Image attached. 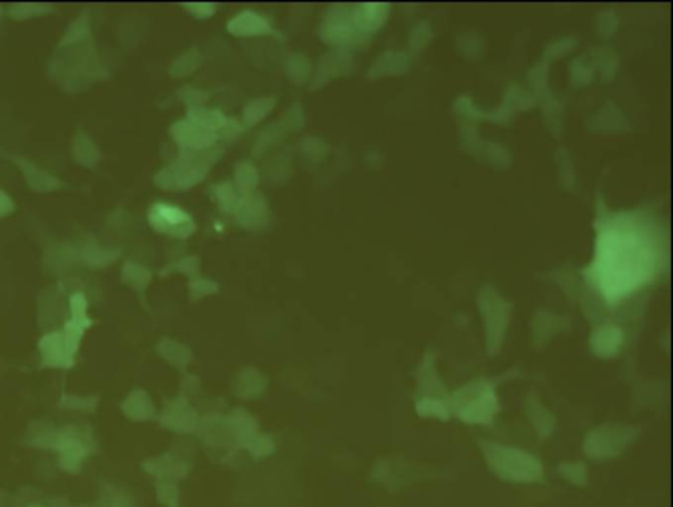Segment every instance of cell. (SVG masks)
I'll list each match as a JSON object with an SVG mask.
<instances>
[{
    "label": "cell",
    "instance_id": "52a82bcc",
    "mask_svg": "<svg viewBox=\"0 0 673 507\" xmlns=\"http://www.w3.org/2000/svg\"><path fill=\"white\" fill-rule=\"evenodd\" d=\"M630 441V430L607 426L589 434L584 449L588 456L596 459L612 458L620 452L623 444Z\"/></svg>",
    "mask_w": 673,
    "mask_h": 507
},
{
    "label": "cell",
    "instance_id": "4fadbf2b",
    "mask_svg": "<svg viewBox=\"0 0 673 507\" xmlns=\"http://www.w3.org/2000/svg\"><path fill=\"white\" fill-rule=\"evenodd\" d=\"M623 334L615 324H604L590 335V349L598 358H612L622 346Z\"/></svg>",
    "mask_w": 673,
    "mask_h": 507
},
{
    "label": "cell",
    "instance_id": "5bb4252c",
    "mask_svg": "<svg viewBox=\"0 0 673 507\" xmlns=\"http://www.w3.org/2000/svg\"><path fill=\"white\" fill-rule=\"evenodd\" d=\"M202 51L197 48H191V49L185 50V53H182L173 61L168 73L171 75V78L180 79V78L194 74L195 71L202 66Z\"/></svg>",
    "mask_w": 673,
    "mask_h": 507
},
{
    "label": "cell",
    "instance_id": "3957f363",
    "mask_svg": "<svg viewBox=\"0 0 673 507\" xmlns=\"http://www.w3.org/2000/svg\"><path fill=\"white\" fill-rule=\"evenodd\" d=\"M483 455L495 473L512 483H534L543 474L538 459L523 449L498 443H481Z\"/></svg>",
    "mask_w": 673,
    "mask_h": 507
},
{
    "label": "cell",
    "instance_id": "8992f818",
    "mask_svg": "<svg viewBox=\"0 0 673 507\" xmlns=\"http://www.w3.org/2000/svg\"><path fill=\"white\" fill-rule=\"evenodd\" d=\"M148 220L157 232L174 238H187L196 230L190 213L168 203H155L149 210Z\"/></svg>",
    "mask_w": 673,
    "mask_h": 507
},
{
    "label": "cell",
    "instance_id": "277c9868",
    "mask_svg": "<svg viewBox=\"0 0 673 507\" xmlns=\"http://www.w3.org/2000/svg\"><path fill=\"white\" fill-rule=\"evenodd\" d=\"M451 406L467 424H489L498 410L496 393L486 380H475L455 391Z\"/></svg>",
    "mask_w": 673,
    "mask_h": 507
},
{
    "label": "cell",
    "instance_id": "603a6c76",
    "mask_svg": "<svg viewBox=\"0 0 673 507\" xmlns=\"http://www.w3.org/2000/svg\"><path fill=\"white\" fill-rule=\"evenodd\" d=\"M178 98L185 103L188 108H194V107H202L210 99V95L208 92L202 91L200 88L185 86L178 91Z\"/></svg>",
    "mask_w": 673,
    "mask_h": 507
},
{
    "label": "cell",
    "instance_id": "ac0fdd59",
    "mask_svg": "<svg viewBox=\"0 0 673 507\" xmlns=\"http://www.w3.org/2000/svg\"><path fill=\"white\" fill-rule=\"evenodd\" d=\"M185 116H187L185 118L194 121L196 124L202 125L205 128H210L216 133L227 120V116L220 109L207 108L204 106L187 109Z\"/></svg>",
    "mask_w": 673,
    "mask_h": 507
},
{
    "label": "cell",
    "instance_id": "44dd1931",
    "mask_svg": "<svg viewBox=\"0 0 673 507\" xmlns=\"http://www.w3.org/2000/svg\"><path fill=\"white\" fill-rule=\"evenodd\" d=\"M283 133H284V130L280 128L279 123L264 128V130H262L261 134L258 135L257 142L252 148V154L255 157H261L262 154L269 149V146H272L275 142L278 141Z\"/></svg>",
    "mask_w": 673,
    "mask_h": 507
},
{
    "label": "cell",
    "instance_id": "7402d4cb",
    "mask_svg": "<svg viewBox=\"0 0 673 507\" xmlns=\"http://www.w3.org/2000/svg\"><path fill=\"white\" fill-rule=\"evenodd\" d=\"M300 149L307 158L314 162H320L329 153L328 143L317 137H305L300 143Z\"/></svg>",
    "mask_w": 673,
    "mask_h": 507
},
{
    "label": "cell",
    "instance_id": "6da1fadb",
    "mask_svg": "<svg viewBox=\"0 0 673 507\" xmlns=\"http://www.w3.org/2000/svg\"><path fill=\"white\" fill-rule=\"evenodd\" d=\"M663 265L654 227L635 217H612L600 224L596 252L585 277L609 305H617L651 283Z\"/></svg>",
    "mask_w": 673,
    "mask_h": 507
},
{
    "label": "cell",
    "instance_id": "ba28073f",
    "mask_svg": "<svg viewBox=\"0 0 673 507\" xmlns=\"http://www.w3.org/2000/svg\"><path fill=\"white\" fill-rule=\"evenodd\" d=\"M170 134L183 150H207L219 140L217 133L210 128L183 118L170 126Z\"/></svg>",
    "mask_w": 673,
    "mask_h": 507
},
{
    "label": "cell",
    "instance_id": "7c38bea8",
    "mask_svg": "<svg viewBox=\"0 0 673 507\" xmlns=\"http://www.w3.org/2000/svg\"><path fill=\"white\" fill-rule=\"evenodd\" d=\"M389 14V6L383 3H361L351 7V15L355 28L364 34L370 36L380 29Z\"/></svg>",
    "mask_w": 673,
    "mask_h": 507
},
{
    "label": "cell",
    "instance_id": "5b68a950",
    "mask_svg": "<svg viewBox=\"0 0 673 507\" xmlns=\"http://www.w3.org/2000/svg\"><path fill=\"white\" fill-rule=\"evenodd\" d=\"M351 7L353 6L347 4H334L328 9L319 29L322 41L341 50L362 45L366 41L367 36L361 34L354 25Z\"/></svg>",
    "mask_w": 673,
    "mask_h": 507
},
{
    "label": "cell",
    "instance_id": "ffe728a7",
    "mask_svg": "<svg viewBox=\"0 0 673 507\" xmlns=\"http://www.w3.org/2000/svg\"><path fill=\"white\" fill-rule=\"evenodd\" d=\"M279 125L284 132L302 130L305 125V112H304L303 106L300 103H294L292 106H289L286 113L282 117Z\"/></svg>",
    "mask_w": 673,
    "mask_h": 507
},
{
    "label": "cell",
    "instance_id": "8fae6325",
    "mask_svg": "<svg viewBox=\"0 0 673 507\" xmlns=\"http://www.w3.org/2000/svg\"><path fill=\"white\" fill-rule=\"evenodd\" d=\"M227 29L229 34L236 37L267 36L275 32L266 17L252 9H245L232 17L227 23Z\"/></svg>",
    "mask_w": 673,
    "mask_h": 507
},
{
    "label": "cell",
    "instance_id": "2e32d148",
    "mask_svg": "<svg viewBox=\"0 0 673 507\" xmlns=\"http://www.w3.org/2000/svg\"><path fill=\"white\" fill-rule=\"evenodd\" d=\"M284 71L294 84H305L311 81L312 62L303 53H292L284 62Z\"/></svg>",
    "mask_w": 673,
    "mask_h": 507
},
{
    "label": "cell",
    "instance_id": "9c48e42d",
    "mask_svg": "<svg viewBox=\"0 0 673 507\" xmlns=\"http://www.w3.org/2000/svg\"><path fill=\"white\" fill-rule=\"evenodd\" d=\"M353 68V58L347 50L336 49L321 57L311 82L312 91L320 90L339 76H345Z\"/></svg>",
    "mask_w": 673,
    "mask_h": 507
},
{
    "label": "cell",
    "instance_id": "d6986e66",
    "mask_svg": "<svg viewBox=\"0 0 673 507\" xmlns=\"http://www.w3.org/2000/svg\"><path fill=\"white\" fill-rule=\"evenodd\" d=\"M212 195L220 210H222L227 215H232L236 212L240 200L242 198L237 193L236 187L230 182H221L216 184L212 190Z\"/></svg>",
    "mask_w": 673,
    "mask_h": 507
},
{
    "label": "cell",
    "instance_id": "30bf717a",
    "mask_svg": "<svg viewBox=\"0 0 673 507\" xmlns=\"http://www.w3.org/2000/svg\"><path fill=\"white\" fill-rule=\"evenodd\" d=\"M237 222L249 230H261L269 225V209L267 200L258 192L242 196L236 212Z\"/></svg>",
    "mask_w": 673,
    "mask_h": 507
},
{
    "label": "cell",
    "instance_id": "cb8c5ba5",
    "mask_svg": "<svg viewBox=\"0 0 673 507\" xmlns=\"http://www.w3.org/2000/svg\"><path fill=\"white\" fill-rule=\"evenodd\" d=\"M185 11L199 20H205L217 12V4L215 3H185Z\"/></svg>",
    "mask_w": 673,
    "mask_h": 507
},
{
    "label": "cell",
    "instance_id": "e0dca14e",
    "mask_svg": "<svg viewBox=\"0 0 673 507\" xmlns=\"http://www.w3.org/2000/svg\"><path fill=\"white\" fill-rule=\"evenodd\" d=\"M235 184L237 192L242 196L250 195L260 184L258 168L247 160L240 162L235 170Z\"/></svg>",
    "mask_w": 673,
    "mask_h": 507
},
{
    "label": "cell",
    "instance_id": "d4e9b609",
    "mask_svg": "<svg viewBox=\"0 0 673 507\" xmlns=\"http://www.w3.org/2000/svg\"><path fill=\"white\" fill-rule=\"evenodd\" d=\"M242 133V125L233 117H227L224 125L217 130V138L224 141H233L240 134Z\"/></svg>",
    "mask_w": 673,
    "mask_h": 507
},
{
    "label": "cell",
    "instance_id": "7a4b0ae2",
    "mask_svg": "<svg viewBox=\"0 0 673 507\" xmlns=\"http://www.w3.org/2000/svg\"><path fill=\"white\" fill-rule=\"evenodd\" d=\"M222 150H180L178 158L154 175L160 190H190L202 183L222 157Z\"/></svg>",
    "mask_w": 673,
    "mask_h": 507
},
{
    "label": "cell",
    "instance_id": "9a60e30c",
    "mask_svg": "<svg viewBox=\"0 0 673 507\" xmlns=\"http://www.w3.org/2000/svg\"><path fill=\"white\" fill-rule=\"evenodd\" d=\"M275 104H277V99L272 96H269V98L264 96V98H258V99L249 101L242 111L245 128H252L260 124L269 116L272 109L275 108Z\"/></svg>",
    "mask_w": 673,
    "mask_h": 507
},
{
    "label": "cell",
    "instance_id": "484cf974",
    "mask_svg": "<svg viewBox=\"0 0 673 507\" xmlns=\"http://www.w3.org/2000/svg\"><path fill=\"white\" fill-rule=\"evenodd\" d=\"M562 473L575 483H584L587 480L585 466L582 464H563Z\"/></svg>",
    "mask_w": 673,
    "mask_h": 507
}]
</instances>
